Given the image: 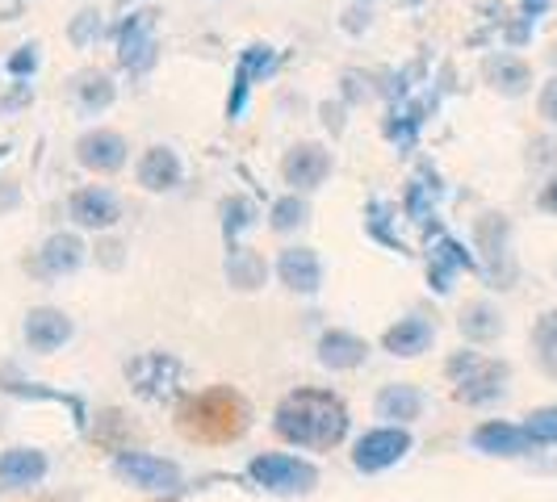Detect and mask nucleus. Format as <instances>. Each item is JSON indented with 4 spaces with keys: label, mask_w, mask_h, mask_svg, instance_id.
<instances>
[{
    "label": "nucleus",
    "mask_w": 557,
    "mask_h": 502,
    "mask_svg": "<svg viewBox=\"0 0 557 502\" xmlns=\"http://www.w3.org/2000/svg\"><path fill=\"white\" fill-rule=\"evenodd\" d=\"M273 427H277L281 440L323 452V448H335L348 436V411L327 390H294L277 406Z\"/></svg>",
    "instance_id": "1"
},
{
    "label": "nucleus",
    "mask_w": 557,
    "mask_h": 502,
    "mask_svg": "<svg viewBox=\"0 0 557 502\" xmlns=\"http://www.w3.org/2000/svg\"><path fill=\"white\" fill-rule=\"evenodd\" d=\"M251 406L244 402V393H235L231 386H214V390L197 393L181 406V427L185 436L206 440V444H231L248 431Z\"/></svg>",
    "instance_id": "2"
},
{
    "label": "nucleus",
    "mask_w": 557,
    "mask_h": 502,
    "mask_svg": "<svg viewBox=\"0 0 557 502\" xmlns=\"http://www.w3.org/2000/svg\"><path fill=\"white\" fill-rule=\"evenodd\" d=\"M448 377L457 381V398L470 402V406H486L495 402L507 386V364L503 361H486L478 352H457L448 361Z\"/></svg>",
    "instance_id": "3"
},
{
    "label": "nucleus",
    "mask_w": 557,
    "mask_h": 502,
    "mask_svg": "<svg viewBox=\"0 0 557 502\" xmlns=\"http://www.w3.org/2000/svg\"><path fill=\"white\" fill-rule=\"evenodd\" d=\"M248 477L260 490H273V494H310L319 481V469L310 461L285 456V452H264V456H251Z\"/></svg>",
    "instance_id": "4"
},
{
    "label": "nucleus",
    "mask_w": 557,
    "mask_h": 502,
    "mask_svg": "<svg viewBox=\"0 0 557 502\" xmlns=\"http://www.w3.org/2000/svg\"><path fill=\"white\" fill-rule=\"evenodd\" d=\"M407 452H411V431L407 427H373L352 448V465L361 474H382V469L398 465Z\"/></svg>",
    "instance_id": "5"
},
{
    "label": "nucleus",
    "mask_w": 557,
    "mask_h": 502,
    "mask_svg": "<svg viewBox=\"0 0 557 502\" xmlns=\"http://www.w3.org/2000/svg\"><path fill=\"white\" fill-rule=\"evenodd\" d=\"M156 9H131L117 29V63L131 72H147L156 63Z\"/></svg>",
    "instance_id": "6"
},
{
    "label": "nucleus",
    "mask_w": 557,
    "mask_h": 502,
    "mask_svg": "<svg viewBox=\"0 0 557 502\" xmlns=\"http://www.w3.org/2000/svg\"><path fill=\"white\" fill-rule=\"evenodd\" d=\"M113 474L139 490H151V494H172L181 490V469L164 461V456H151V452H122L113 461Z\"/></svg>",
    "instance_id": "7"
},
{
    "label": "nucleus",
    "mask_w": 557,
    "mask_h": 502,
    "mask_svg": "<svg viewBox=\"0 0 557 502\" xmlns=\"http://www.w3.org/2000/svg\"><path fill=\"white\" fill-rule=\"evenodd\" d=\"M327 172H332V151L327 147H319V142H298L285 160H281V176H285V185H294V193L302 189H319L323 180H327Z\"/></svg>",
    "instance_id": "8"
},
{
    "label": "nucleus",
    "mask_w": 557,
    "mask_h": 502,
    "mask_svg": "<svg viewBox=\"0 0 557 502\" xmlns=\"http://www.w3.org/2000/svg\"><path fill=\"white\" fill-rule=\"evenodd\" d=\"M67 339H72V318H67L63 310L38 306V310H29V314H26V343H29V352H38V356H51V352H59Z\"/></svg>",
    "instance_id": "9"
},
{
    "label": "nucleus",
    "mask_w": 557,
    "mask_h": 502,
    "mask_svg": "<svg viewBox=\"0 0 557 502\" xmlns=\"http://www.w3.org/2000/svg\"><path fill=\"white\" fill-rule=\"evenodd\" d=\"M72 223L84 226V230H110L117 218H122V205H117V197L110 189H97V185H88L81 193H72Z\"/></svg>",
    "instance_id": "10"
},
{
    "label": "nucleus",
    "mask_w": 557,
    "mask_h": 502,
    "mask_svg": "<svg viewBox=\"0 0 557 502\" xmlns=\"http://www.w3.org/2000/svg\"><path fill=\"white\" fill-rule=\"evenodd\" d=\"M277 277L294 293H319V285H323V260L310 248H285L277 260Z\"/></svg>",
    "instance_id": "11"
},
{
    "label": "nucleus",
    "mask_w": 557,
    "mask_h": 502,
    "mask_svg": "<svg viewBox=\"0 0 557 502\" xmlns=\"http://www.w3.org/2000/svg\"><path fill=\"white\" fill-rule=\"evenodd\" d=\"M126 139L117 130H88L81 142H76V160L92 172H117L126 164Z\"/></svg>",
    "instance_id": "12"
},
{
    "label": "nucleus",
    "mask_w": 557,
    "mask_h": 502,
    "mask_svg": "<svg viewBox=\"0 0 557 502\" xmlns=\"http://www.w3.org/2000/svg\"><path fill=\"white\" fill-rule=\"evenodd\" d=\"M47 477V456L38 448H9L0 452V490H26Z\"/></svg>",
    "instance_id": "13"
},
{
    "label": "nucleus",
    "mask_w": 557,
    "mask_h": 502,
    "mask_svg": "<svg viewBox=\"0 0 557 502\" xmlns=\"http://www.w3.org/2000/svg\"><path fill=\"white\" fill-rule=\"evenodd\" d=\"M474 448L478 452H486V456H524L532 452V436L524 427H516V423H499V418H491V423H482L474 431Z\"/></svg>",
    "instance_id": "14"
},
{
    "label": "nucleus",
    "mask_w": 557,
    "mask_h": 502,
    "mask_svg": "<svg viewBox=\"0 0 557 502\" xmlns=\"http://www.w3.org/2000/svg\"><path fill=\"white\" fill-rule=\"evenodd\" d=\"M181 176H185V167H181L172 147H147V151H143L139 185L147 193H172V189L181 185Z\"/></svg>",
    "instance_id": "15"
},
{
    "label": "nucleus",
    "mask_w": 557,
    "mask_h": 502,
    "mask_svg": "<svg viewBox=\"0 0 557 502\" xmlns=\"http://www.w3.org/2000/svg\"><path fill=\"white\" fill-rule=\"evenodd\" d=\"M432 339H436V327L428 323V318H398L391 331L382 335V348L391 352V356H419V352H428L432 348Z\"/></svg>",
    "instance_id": "16"
},
{
    "label": "nucleus",
    "mask_w": 557,
    "mask_h": 502,
    "mask_svg": "<svg viewBox=\"0 0 557 502\" xmlns=\"http://www.w3.org/2000/svg\"><path fill=\"white\" fill-rule=\"evenodd\" d=\"M269 67H273V51H269V47H248V51H244L239 67H235V92H231V101H226V117H239V113H244L251 80L264 76Z\"/></svg>",
    "instance_id": "17"
},
{
    "label": "nucleus",
    "mask_w": 557,
    "mask_h": 502,
    "mask_svg": "<svg viewBox=\"0 0 557 502\" xmlns=\"http://www.w3.org/2000/svg\"><path fill=\"white\" fill-rule=\"evenodd\" d=\"M38 260H42V273L47 277H63V273H76L84 264V243L81 235H72V230H59L47 239V248L38 251Z\"/></svg>",
    "instance_id": "18"
},
{
    "label": "nucleus",
    "mask_w": 557,
    "mask_h": 502,
    "mask_svg": "<svg viewBox=\"0 0 557 502\" xmlns=\"http://www.w3.org/2000/svg\"><path fill=\"white\" fill-rule=\"evenodd\" d=\"M369 356V343L352 331H327L319 339V361L327 368H357Z\"/></svg>",
    "instance_id": "19"
},
{
    "label": "nucleus",
    "mask_w": 557,
    "mask_h": 502,
    "mask_svg": "<svg viewBox=\"0 0 557 502\" xmlns=\"http://www.w3.org/2000/svg\"><path fill=\"white\" fill-rule=\"evenodd\" d=\"M269 277V264H264V255H256L248 248H235L226 255V280H231V289H239V293H251V289H260Z\"/></svg>",
    "instance_id": "20"
},
{
    "label": "nucleus",
    "mask_w": 557,
    "mask_h": 502,
    "mask_svg": "<svg viewBox=\"0 0 557 502\" xmlns=\"http://www.w3.org/2000/svg\"><path fill=\"white\" fill-rule=\"evenodd\" d=\"M419 411H423V393L416 386H386V390L377 393V415L391 418L394 427L419 418Z\"/></svg>",
    "instance_id": "21"
},
{
    "label": "nucleus",
    "mask_w": 557,
    "mask_h": 502,
    "mask_svg": "<svg viewBox=\"0 0 557 502\" xmlns=\"http://www.w3.org/2000/svg\"><path fill=\"white\" fill-rule=\"evenodd\" d=\"M474 260L466 255V248L457 243V239H441L436 243V251H432V268H428V277H432V289L436 293H448V280H453V273L457 268H470Z\"/></svg>",
    "instance_id": "22"
},
{
    "label": "nucleus",
    "mask_w": 557,
    "mask_h": 502,
    "mask_svg": "<svg viewBox=\"0 0 557 502\" xmlns=\"http://www.w3.org/2000/svg\"><path fill=\"white\" fill-rule=\"evenodd\" d=\"M486 76H491V84L499 88L503 97H520L524 88L532 84V72L524 59H511V55H499L491 59V67H486Z\"/></svg>",
    "instance_id": "23"
},
{
    "label": "nucleus",
    "mask_w": 557,
    "mask_h": 502,
    "mask_svg": "<svg viewBox=\"0 0 557 502\" xmlns=\"http://www.w3.org/2000/svg\"><path fill=\"white\" fill-rule=\"evenodd\" d=\"M499 331H503V318H499V310L495 306L474 302V306L461 310V335H466V339H474V343H491Z\"/></svg>",
    "instance_id": "24"
},
{
    "label": "nucleus",
    "mask_w": 557,
    "mask_h": 502,
    "mask_svg": "<svg viewBox=\"0 0 557 502\" xmlns=\"http://www.w3.org/2000/svg\"><path fill=\"white\" fill-rule=\"evenodd\" d=\"M478 243L486 251V260L499 268L507 264V223H503L499 214H486L482 223H478Z\"/></svg>",
    "instance_id": "25"
},
{
    "label": "nucleus",
    "mask_w": 557,
    "mask_h": 502,
    "mask_svg": "<svg viewBox=\"0 0 557 502\" xmlns=\"http://www.w3.org/2000/svg\"><path fill=\"white\" fill-rule=\"evenodd\" d=\"M76 101H81V110H88V113L106 110L113 101V84L106 80V76H97V72H88V76L76 80Z\"/></svg>",
    "instance_id": "26"
},
{
    "label": "nucleus",
    "mask_w": 557,
    "mask_h": 502,
    "mask_svg": "<svg viewBox=\"0 0 557 502\" xmlns=\"http://www.w3.org/2000/svg\"><path fill=\"white\" fill-rule=\"evenodd\" d=\"M273 230H294V226H302L307 223V201L298 193H289V197H281L277 205H273Z\"/></svg>",
    "instance_id": "27"
},
{
    "label": "nucleus",
    "mask_w": 557,
    "mask_h": 502,
    "mask_svg": "<svg viewBox=\"0 0 557 502\" xmlns=\"http://www.w3.org/2000/svg\"><path fill=\"white\" fill-rule=\"evenodd\" d=\"M536 352H541V364L557 377V314H545L536 323Z\"/></svg>",
    "instance_id": "28"
},
{
    "label": "nucleus",
    "mask_w": 557,
    "mask_h": 502,
    "mask_svg": "<svg viewBox=\"0 0 557 502\" xmlns=\"http://www.w3.org/2000/svg\"><path fill=\"white\" fill-rule=\"evenodd\" d=\"M524 431L532 436V444H557V406H541L532 411Z\"/></svg>",
    "instance_id": "29"
},
{
    "label": "nucleus",
    "mask_w": 557,
    "mask_h": 502,
    "mask_svg": "<svg viewBox=\"0 0 557 502\" xmlns=\"http://www.w3.org/2000/svg\"><path fill=\"white\" fill-rule=\"evenodd\" d=\"M244 226H251V205L244 197H235V201H226V235L235 239Z\"/></svg>",
    "instance_id": "30"
},
{
    "label": "nucleus",
    "mask_w": 557,
    "mask_h": 502,
    "mask_svg": "<svg viewBox=\"0 0 557 502\" xmlns=\"http://www.w3.org/2000/svg\"><path fill=\"white\" fill-rule=\"evenodd\" d=\"M97 34H101V22H97V13H92V9H84L81 17L72 22V42H76V47H88Z\"/></svg>",
    "instance_id": "31"
},
{
    "label": "nucleus",
    "mask_w": 557,
    "mask_h": 502,
    "mask_svg": "<svg viewBox=\"0 0 557 502\" xmlns=\"http://www.w3.org/2000/svg\"><path fill=\"white\" fill-rule=\"evenodd\" d=\"M34 67H38V47H22L9 59V76H34Z\"/></svg>",
    "instance_id": "32"
},
{
    "label": "nucleus",
    "mask_w": 557,
    "mask_h": 502,
    "mask_svg": "<svg viewBox=\"0 0 557 502\" xmlns=\"http://www.w3.org/2000/svg\"><path fill=\"white\" fill-rule=\"evenodd\" d=\"M541 117L557 126V76L554 80H545V88H541Z\"/></svg>",
    "instance_id": "33"
},
{
    "label": "nucleus",
    "mask_w": 557,
    "mask_h": 502,
    "mask_svg": "<svg viewBox=\"0 0 557 502\" xmlns=\"http://www.w3.org/2000/svg\"><path fill=\"white\" fill-rule=\"evenodd\" d=\"M17 201H22V189H17L13 180H0V214L17 210Z\"/></svg>",
    "instance_id": "34"
},
{
    "label": "nucleus",
    "mask_w": 557,
    "mask_h": 502,
    "mask_svg": "<svg viewBox=\"0 0 557 502\" xmlns=\"http://www.w3.org/2000/svg\"><path fill=\"white\" fill-rule=\"evenodd\" d=\"M536 205H541L545 214H554V218H557V176H549V185L541 189V197H536Z\"/></svg>",
    "instance_id": "35"
},
{
    "label": "nucleus",
    "mask_w": 557,
    "mask_h": 502,
    "mask_svg": "<svg viewBox=\"0 0 557 502\" xmlns=\"http://www.w3.org/2000/svg\"><path fill=\"white\" fill-rule=\"evenodd\" d=\"M545 4H549V0H524V9H529V13H541Z\"/></svg>",
    "instance_id": "36"
},
{
    "label": "nucleus",
    "mask_w": 557,
    "mask_h": 502,
    "mask_svg": "<svg viewBox=\"0 0 557 502\" xmlns=\"http://www.w3.org/2000/svg\"><path fill=\"white\" fill-rule=\"evenodd\" d=\"M117 4H122V9H126V4H135V0H117Z\"/></svg>",
    "instance_id": "37"
},
{
    "label": "nucleus",
    "mask_w": 557,
    "mask_h": 502,
    "mask_svg": "<svg viewBox=\"0 0 557 502\" xmlns=\"http://www.w3.org/2000/svg\"><path fill=\"white\" fill-rule=\"evenodd\" d=\"M4 151H9V147H0V155H4Z\"/></svg>",
    "instance_id": "38"
}]
</instances>
